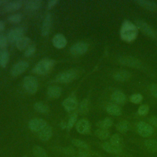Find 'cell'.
<instances>
[{
	"label": "cell",
	"mask_w": 157,
	"mask_h": 157,
	"mask_svg": "<svg viewBox=\"0 0 157 157\" xmlns=\"http://www.w3.org/2000/svg\"><path fill=\"white\" fill-rule=\"evenodd\" d=\"M25 7L28 10L34 11L38 10L42 6V1L40 0H30L25 1Z\"/></svg>",
	"instance_id": "d6986e66"
},
{
	"label": "cell",
	"mask_w": 157,
	"mask_h": 157,
	"mask_svg": "<svg viewBox=\"0 0 157 157\" xmlns=\"http://www.w3.org/2000/svg\"><path fill=\"white\" fill-rule=\"evenodd\" d=\"M114 78L118 81H125L131 77V74L126 71H120L114 75Z\"/></svg>",
	"instance_id": "484cf974"
},
{
	"label": "cell",
	"mask_w": 157,
	"mask_h": 157,
	"mask_svg": "<svg viewBox=\"0 0 157 157\" xmlns=\"http://www.w3.org/2000/svg\"><path fill=\"white\" fill-rule=\"evenodd\" d=\"M78 157H91V156L88 152H87V151L81 150L78 152Z\"/></svg>",
	"instance_id": "ee69618b"
},
{
	"label": "cell",
	"mask_w": 157,
	"mask_h": 157,
	"mask_svg": "<svg viewBox=\"0 0 157 157\" xmlns=\"http://www.w3.org/2000/svg\"><path fill=\"white\" fill-rule=\"evenodd\" d=\"M137 28L131 22L125 20L123 24L120 31V35L123 40L126 42L134 40L137 35Z\"/></svg>",
	"instance_id": "6da1fadb"
},
{
	"label": "cell",
	"mask_w": 157,
	"mask_h": 157,
	"mask_svg": "<svg viewBox=\"0 0 157 157\" xmlns=\"http://www.w3.org/2000/svg\"><path fill=\"white\" fill-rule=\"evenodd\" d=\"M73 145L75 147H77L80 148H81L82 150H89V146L88 145V144L80 139H73L72 141Z\"/></svg>",
	"instance_id": "4dcf8cb0"
},
{
	"label": "cell",
	"mask_w": 157,
	"mask_h": 157,
	"mask_svg": "<svg viewBox=\"0 0 157 157\" xmlns=\"http://www.w3.org/2000/svg\"><path fill=\"white\" fill-rule=\"evenodd\" d=\"M63 151L64 154H66L67 155H71L74 153V149L72 147H68L64 148Z\"/></svg>",
	"instance_id": "b9f144b4"
},
{
	"label": "cell",
	"mask_w": 157,
	"mask_h": 157,
	"mask_svg": "<svg viewBox=\"0 0 157 157\" xmlns=\"http://www.w3.org/2000/svg\"><path fill=\"white\" fill-rule=\"evenodd\" d=\"M52 43L55 48L60 49L65 47L67 44V40L63 34H57L53 37Z\"/></svg>",
	"instance_id": "5bb4252c"
},
{
	"label": "cell",
	"mask_w": 157,
	"mask_h": 157,
	"mask_svg": "<svg viewBox=\"0 0 157 157\" xmlns=\"http://www.w3.org/2000/svg\"><path fill=\"white\" fill-rule=\"evenodd\" d=\"M52 25V17L51 13H48L46 14L43 23H42V26L41 28V35L42 36H47L51 29Z\"/></svg>",
	"instance_id": "7c38bea8"
},
{
	"label": "cell",
	"mask_w": 157,
	"mask_h": 157,
	"mask_svg": "<svg viewBox=\"0 0 157 157\" xmlns=\"http://www.w3.org/2000/svg\"><path fill=\"white\" fill-rule=\"evenodd\" d=\"M77 115L76 113H73L70 116L67 124V128L68 129H71L74 126V125L75 124L77 121Z\"/></svg>",
	"instance_id": "8d00e7d4"
},
{
	"label": "cell",
	"mask_w": 157,
	"mask_h": 157,
	"mask_svg": "<svg viewBox=\"0 0 157 157\" xmlns=\"http://www.w3.org/2000/svg\"><path fill=\"white\" fill-rule=\"evenodd\" d=\"M129 128V124L127 121L123 120L119 122L117 124V129L118 131L121 132H126Z\"/></svg>",
	"instance_id": "836d02e7"
},
{
	"label": "cell",
	"mask_w": 157,
	"mask_h": 157,
	"mask_svg": "<svg viewBox=\"0 0 157 157\" xmlns=\"http://www.w3.org/2000/svg\"><path fill=\"white\" fill-rule=\"evenodd\" d=\"M37 134L40 140L43 141L48 140L52 136V128L47 124L44 128L37 132Z\"/></svg>",
	"instance_id": "9a60e30c"
},
{
	"label": "cell",
	"mask_w": 157,
	"mask_h": 157,
	"mask_svg": "<svg viewBox=\"0 0 157 157\" xmlns=\"http://www.w3.org/2000/svg\"><path fill=\"white\" fill-rule=\"evenodd\" d=\"M47 124V121L41 118H34L31 120L28 123V126L29 129L32 131L36 132H39Z\"/></svg>",
	"instance_id": "9c48e42d"
},
{
	"label": "cell",
	"mask_w": 157,
	"mask_h": 157,
	"mask_svg": "<svg viewBox=\"0 0 157 157\" xmlns=\"http://www.w3.org/2000/svg\"><path fill=\"white\" fill-rule=\"evenodd\" d=\"M23 157H28V156H23Z\"/></svg>",
	"instance_id": "f907efd6"
},
{
	"label": "cell",
	"mask_w": 157,
	"mask_h": 157,
	"mask_svg": "<svg viewBox=\"0 0 157 157\" xmlns=\"http://www.w3.org/2000/svg\"><path fill=\"white\" fill-rule=\"evenodd\" d=\"M96 136L101 139H106L109 136V132L107 129L100 128L95 131Z\"/></svg>",
	"instance_id": "1f68e13d"
},
{
	"label": "cell",
	"mask_w": 157,
	"mask_h": 157,
	"mask_svg": "<svg viewBox=\"0 0 157 157\" xmlns=\"http://www.w3.org/2000/svg\"><path fill=\"white\" fill-rule=\"evenodd\" d=\"M88 46L87 44L83 42H78L74 44L70 48V52L73 55H81L84 54L88 50Z\"/></svg>",
	"instance_id": "30bf717a"
},
{
	"label": "cell",
	"mask_w": 157,
	"mask_h": 157,
	"mask_svg": "<svg viewBox=\"0 0 157 157\" xmlns=\"http://www.w3.org/2000/svg\"><path fill=\"white\" fill-rule=\"evenodd\" d=\"M142 99H143V96L140 94H132L130 98L131 101L134 104H138L140 102Z\"/></svg>",
	"instance_id": "ab89813d"
},
{
	"label": "cell",
	"mask_w": 157,
	"mask_h": 157,
	"mask_svg": "<svg viewBox=\"0 0 157 157\" xmlns=\"http://www.w3.org/2000/svg\"><path fill=\"white\" fill-rule=\"evenodd\" d=\"M10 55L7 50H2L0 55V66L2 67H6L9 63Z\"/></svg>",
	"instance_id": "cb8c5ba5"
},
{
	"label": "cell",
	"mask_w": 157,
	"mask_h": 157,
	"mask_svg": "<svg viewBox=\"0 0 157 157\" xmlns=\"http://www.w3.org/2000/svg\"><path fill=\"white\" fill-rule=\"evenodd\" d=\"M16 47L19 50H26L31 44V39L28 37L23 36L16 43Z\"/></svg>",
	"instance_id": "ffe728a7"
},
{
	"label": "cell",
	"mask_w": 157,
	"mask_h": 157,
	"mask_svg": "<svg viewBox=\"0 0 157 157\" xmlns=\"http://www.w3.org/2000/svg\"><path fill=\"white\" fill-rule=\"evenodd\" d=\"M110 143L115 147L121 148L123 144V140L119 134H115L111 136L110 139Z\"/></svg>",
	"instance_id": "83f0119b"
},
{
	"label": "cell",
	"mask_w": 157,
	"mask_h": 157,
	"mask_svg": "<svg viewBox=\"0 0 157 157\" xmlns=\"http://www.w3.org/2000/svg\"><path fill=\"white\" fill-rule=\"evenodd\" d=\"M62 104L66 111L71 112L77 107V102L74 98H68L63 101Z\"/></svg>",
	"instance_id": "2e32d148"
},
{
	"label": "cell",
	"mask_w": 157,
	"mask_h": 157,
	"mask_svg": "<svg viewBox=\"0 0 157 157\" xmlns=\"http://www.w3.org/2000/svg\"><path fill=\"white\" fill-rule=\"evenodd\" d=\"M61 92L62 90L59 86L53 85L48 87L47 90V95L50 98L57 99L61 96Z\"/></svg>",
	"instance_id": "ac0fdd59"
},
{
	"label": "cell",
	"mask_w": 157,
	"mask_h": 157,
	"mask_svg": "<svg viewBox=\"0 0 157 157\" xmlns=\"http://www.w3.org/2000/svg\"><path fill=\"white\" fill-rule=\"evenodd\" d=\"M58 1H57V0H52V1H48V5H47L48 8V9L53 8L54 6H55L58 4Z\"/></svg>",
	"instance_id": "f6af8a7d"
},
{
	"label": "cell",
	"mask_w": 157,
	"mask_h": 157,
	"mask_svg": "<svg viewBox=\"0 0 157 157\" xmlns=\"http://www.w3.org/2000/svg\"><path fill=\"white\" fill-rule=\"evenodd\" d=\"M145 146L151 152L157 151V140L148 139L145 142Z\"/></svg>",
	"instance_id": "f1b7e54d"
},
{
	"label": "cell",
	"mask_w": 157,
	"mask_h": 157,
	"mask_svg": "<svg viewBox=\"0 0 157 157\" xmlns=\"http://www.w3.org/2000/svg\"><path fill=\"white\" fill-rule=\"evenodd\" d=\"M36 49V47L35 45L30 44L28 46V47L25 50V56L26 57H29V56H32L35 53Z\"/></svg>",
	"instance_id": "74e56055"
},
{
	"label": "cell",
	"mask_w": 157,
	"mask_h": 157,
	"mask_svg": "<svg viewBox=\"0 0 157 157\" xmlns=\"http://www.w3.org/2000/svg\"><path fill=\"white\" fill-rule=\"evenodd\" d=\"M78 71L77 69H69L58 74L55 80L59 83H67L75 80L78 77Z\"/></svg>",
	"instance_id": "3957f363"
},
{
	"label": "cell",
	"mask_w": 157,
	"mask_h": 157,
	"mask_svg": "<svg viewBox=\"0 0 157 157\" xmlns=\"http://www.w3.org/2000/svg\"><path fill=\"white\" fill-rule=\"evenodd\" d=\"M119 61L123 65L136 68L140 67L142 64L140 60L132 56H122L119 58Z\"/></svg>",
	"instance_id": "8fae6325"
},
{
	"label": "cell",
	"mask_w": 157,
	"mask_h": 157,
	"mask_svg": "<svg viewBox=\"0 0 157 157\" xmlns=\"http://www.w3.org/2000/svg\"><path fill=\"white\" fill-rule=\"evenodd\" d=\"M22 16L20 13H15L8 17V20L12 23H18L21 21Z\"/></svg>",
	"instance_id": "d590c367"
},
{
	"label": "cell",
	"mask_w": 157,
	"mask_h": 157,
	"mask_svg": "<svg viewBox=\"0 0 157 157\" xmlns=\"http://www.w3.org/2000/svg\"><path fill=\"white\" fill-rule=\"evenodd\" d=\"M4 28H5V24H4V21L0 20V32L2 31V30H4Z\"/></svg>",
	"instance_id": "7dc6e473"
},
{
	"label": "cell",
	"mask_w": 157,
	"mask_h": 157,
	"mask_svg": "<svg viewBox=\"0 0 157 157\" xmlns=\"http://www.w3.org/2000/svg\"><path fill=\"white\" fill-rule=\"evenodd\" d=\"M24 33L25 29L22 27H17L12 29L7 34V40L10 43H16L20 39L24 36Z\"/></svg>",
	"instance_id": "5b68a950"
},
{
	"label": "cell",
	"mask_w": 157,
	"mask_h": 157,
	"mask_svg": "<svg viewBox=\"0 0 157 157\" xmlns=\"http://www.w3.org/2000/svg\"><path fill=\"white\" fill-rule=\"evenodd\" d=\"M34 109L37 112L41 113H46L49 110L48 106L42 102H36L34 104Z\"/></svg>",
	"instance_id": "d4e9b609"
},
{
	"label": "cell",
	"mask_w": 157,
	"mask_h": 157,
	"mask_svg": "<svg viewBox=\"0 0 157 157\" xmlns=\"http://www.w3.org/2000/svg\"><path fill=\"white\" fill-rule=\"evenodd\" d=\"M136 2L138 4H139V6L149 10H153L156 8V4L154 2L151 1L139 0V1H137Z\"/></svg>",
	"instance_id": "603a6c76"
},
{
	"label": "cell",
	"mask_w": 157,
	"mask_h": 157,
	"mask_svg": "<svg viewBox=\"0 0 157 157\" xmlns=\"http://www.w3.org/2000/svg\"><path fill=\"white\" fill-rule=\"evenodd\" d=\"M7 38L4 35L0 34V48L2 50H6L7 46Z\"/></svg>",
	"instance_id": "f35d334b"
},
{
	"label": "cell",
	"mask_w": 157,
	"mask_h": 157,
	"mask_svg": "<svg viewBox=\"0 0 157 157\" xmlns=\"http://www.w3.org/2000/svg\"><path fill=\"white\" fill-rule=\"evenodd\" d=\"M61 126L62 128H64L67 127V125H66L64 122H62V123H61Z\"/></svg>",
	"instance_id": "681fc988"
},
{
	"label": "cell",
	"mask_w": 157,
	"mask_h": 157,
	"mask_svg": "<svg viewBox=\"0 0 157 157\" xmlns=\"http://www.w3.org/2000/svg\"><path fill=\"white\" fill-rule=\"evenodd\" d=\"M1 51L0 50V55H1Z\"/></svg>",
	"instance_id": "816d5d0a"
},
{
	"label": "cell",
	"mask_w": 157,
	"mask_h": 157,
	"mask_svg": "<svg viewBox=\"0 0 157 157\" xmlns=\"http://www.w3.org/2000/svg\"><path fill=\"white\" fill-rule=\"evenodd\" d=\"M33 152L35 157H48L46 151L39 146H35L33 149Z\"/></svg>",
	"instance_id": "f546056e"
},
{
	"label": "cell",
	"mask_w": 157,
	"mask_h": 157,
	"mask_svg": "<svg viewBox=\"0 0 157 157\" xmlns=\"http://www.w3.org/2000/svg\"><path fill=\"white\" fill-rule=\"evenodd\" d=\"M107 112L112 115L115 116H118L121 115V109L115 104H110L106 108Z\"/></svg>",
	"instance_id": "4316f807"
},
{
	"label": "cell",
	"mask_w": 157,
	"mask_h": 157,
	"mask_svg": "<svg viewBox=\"0 0 157 157\" xmlns=\"http://www.w3.org/2000/svg\"><path fill=\"white\" fill-rule=\"evenodd\" d=\"M102 148L108 153H113V154H118L121 153V148L119 147H117L112 145L109 142H104L102 145Z\"/></svg>",
	"instance_id": "7402d4cb"
},
{
	"label": "cell",
	"mask_w": 157,
	"mask_h": 157,
	"mask_svg": "<svg viewBox=\"0 0 157 157\" xmlns=\"http://www.w3.org/2000/svg\"><path fill=\"white\" fill-rule=\"evenodd\" d=\"M55 61L52 59L44 58L40 60L33 68V71L38 75L47 74L55 65Z\"/></svg>",
	"instance_id": "7a4b0ae2"
},
{
	"label": "cell",
	"mask_w": 157,
	"mask_h": 157,
	"mask_svg": "<svg viewBox=\"0 0 157 157\" xmlns=\"http://www.w3.org/2000/svg\"><path fill=\"white\" fill-rule=\"evenodd\" d=\"M136 25L137 28L140 29L147 36L151 38H155L156 36V33L155 31L145 21L142 20L137 21Z\"/></svg>",
	"instance_id": "ba28073f"
},
{
	"label": "cell",
	"mask_w": 157,
	"mask_h": 157,
	"mask_svg": "<svg viewBox=\"0 0 157 157\" xmlns=\"http://www.w3.org/2000/svg\"><path fill=\"white\" fill-rule=\"evenodd\" d=\"M137 131L139 135L142 137L150 136L154 132V129L148 123L144 121L139 122L137 125Z\"/></svg>",
	"instance_id": "8992f818"
},
{
	"label": "cell",
	"mask_w": 157,
	"mask_h": 157,
	"mask_svg": "<svg viewBox=\"0 0 157 157\" xmlns=\"http://www.w3.org/2000/svg\"><path fill=\"white\" fill-rule=\"evenodd\" d=\"M150 91L152 95H153L155 97L157 98V85L154 84L152 85L150 87Z\"/></svg>",
	"instance_id": "7bdbcfd3"
},
{
	"label": "cell",
	"mask_w": 157,
	"mask_h": 157,
	"mask_svg": "<svg viewBox=\"0 0 157 157\" xmlns=\"http://www.w3.org/2000/svg\"><path fill=\"white\" fill-rule=\"evenodd\" d=\"M23 1L20 0H16L13 1H9V2L4 6V10L6 12H12L20 9L22 5Z\"/></svg>",
	"instance_id": "e0dca14e"
},
{
	"label": "cell",
	"mask_w": 157,
	"mask_h": 157,
	"mask_svg": "<svg viewBox=\"0 0 157 157\" xmlns=\"http://www.w3.org/2000/svg\"><path fill=\"white\" fill-rule=\"evenodd\" d=\"M112 123H113V121L110 118H106L99 121L98 123V126L100 128L107 129L112 125Z\"/></svg>",
	"instance_id": "d6a6232c"
},
{
	"label": "cell",
	"mask_w": 157,
	"mask_h": 157,
	"mask_svg": "<svg viewBox=\"0 0 157 157\" xmlns=\"http://www.w3.org/2000/svg\"><path fill=\"white\" fill-rule=\"evenodd\" d=\"M23 86L28 93L34 94L37 91L38 81L33 76H26L23 79Z\"/></svg>",
	"instance_id": "277c9868"
},
{
	"label": "cell",
	"mask_w": 157,
	"mask_h": 157,
	"mask_svg": "<svg viewBox=\"0 0 157 157\" xmlns=\"http://www.w3.org/2000/svg\"><path fill=\"white\" fill-rule=\"evenodd\" d=\"M9 2L8 1L6 0H0V6H6Z\"/></svg>",
	"instance_id": "c3c4849f"
},
{
	"label": "cell",
	"mask_w": 157,
	"mask_h": 157,
	"mask_svg": "<svg viewBox=\"0 0 157 157\" xmlns=\"http://www.w3.org/2000/svg\"><path fill=\"white\" fill-rule=\"evenodd\" d=\"M88 110V102L86 99H84L80 103L79 107H78V111L80 113L85 114L86 113Z\"/></svg>",
	"instance_id": "e575fe53"
},
{
	"label": "cell",
	"mask_w": 157,
	"mask_h": 157,
	"mask_svg": "<svg viewBox=\"0 0 157 157\" xmlns=\"http://www.w3.org/2000/svg\"><path fill=\"white\" fill-rule=\"evenodd\" d=\"M112 99L114 102L118 104H123L126 101L125 94L120 91L113 92L112 94Z\"/></svg>",
	"instance_id": "44dd1931"
},
{
	"label": "cell",
	"mask_w": 157,
	"mask_h": 157,
	"mask_svg": "<svg viewBox=\"0 0 157 157\" xmlns=\"http://www.w3.org/2000/svg\"><path fill=\"white\" fill-rule=\"evenodd\" d=\"M150 122L151 124L155 126H157V117H151L150 119Z\"/></svg>",
	"instance_id": "bcb514c9"
},
{
	"label": "cell",
	"mask_w": 157,
	"mask_h": 157,
	"mask_svg": "<svg viewBox=\"0 0 157 157\" xmlns=\"http://www.w3.org/2000/svg\"><path fill=\"white\" fill-rule=\"evenodd\" d=\"M29 64L26 61H20L15 63L10 70V74L12 76L16 77L23 73L28 67Z\"/></svg>",
	"instance_id": "52a82bcc"
},
{
	"label": "cell",
	"mask_w": 157,
	"mask_h": 157,
	"mask_svg": "<svg viewBox=\"0 0 157 157\" xmlns=\"http://www.w3.org/2000/svg\"><path fill=\"white\" fill-rule=\"evenodd\" d=\"M77 131L82 134H86L90 131V124L86 119L80 120L76 124Z\"/></svg>",
	"instance_id": "4fadbf2b"
},
{
	"label": "cell",
	"mask_w": 157,
	"mask_h": 157,
	"mask_svg": "<svg viewBox=\"0 0 157 157\" xmlns=\"http://www.w3.org/2000/svg\"><path fill=\"white\" fill-rule=\"evenodd\" d=\"M149 110V107L148 105L143 104L140 105L138 109V113L140 115H145L148 113Z\"/></svg>",
	"instance_id": "60d3db41"
}]
</instances>
